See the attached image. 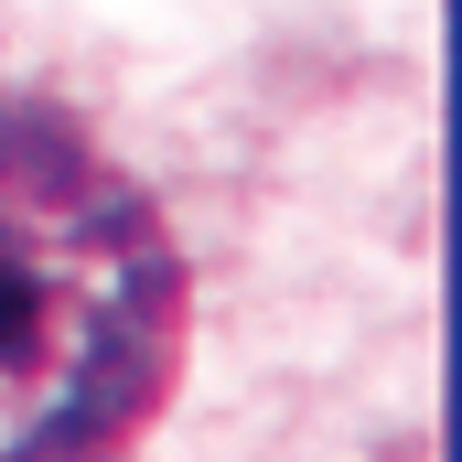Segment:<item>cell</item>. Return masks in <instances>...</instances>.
Instances as JSON below:
<instances>
[{"instance_id":"cell-1","label":"cell","mask_w":462,"mask_h":462,"mask_svg":"<svg viewBox=\"0 0 462 462\" xmlns=\"http://www.w3.org/2000/svg\"><path fill=\"white\" fill-rule=\"evenodd\" d=\"M183 247L54 108H0V462H108L172 387Z\"/></svg>"}]
</instances>
